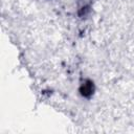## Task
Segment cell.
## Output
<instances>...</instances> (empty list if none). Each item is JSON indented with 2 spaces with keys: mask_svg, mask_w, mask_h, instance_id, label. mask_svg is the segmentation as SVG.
Masks as SVG:
<instances>
[{
  "mask_svg": "<svg viewBox=\"0 0 134 134\" xmlns=\"http://www.w3.org/2000/svg\"><path fill=\"white\" fill-rule=\"evenodd\" d=\"M94 90H95V87H94V83L91 81V80H85L81 86H80V93L82 96L86 97V98H89L93 95L94 93Z\"/></svg>",
  "mask_w": 134,
  "mask_h": 134,
  "instance_id": "cell-1",
  "label": "cell"
},
{
  "mask_svg": "<svg viewBox=\"0 0 134 134\" xmlns=\"http://www.w3.org/2000/svg\"><path fill=\"white\" fill-rule=\"evenodd\" d=\"M90 8H91V6H90L89 3H84V4H82V5L79 7V9H77V15H79V17H81V18L86 17V16L90 13Z\"/></svg>",
  "mask_w": 134,
  "mask_h": 134,
  "instance_id": "cell-2",
  "label": "cell"
}]
</instances>
